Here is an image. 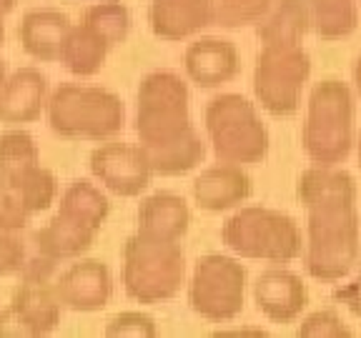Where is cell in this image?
Returning a JSON list of instances; mask_svg holds the SVG:
<instances>
[{
  "instance_id": "obj_8",
  "label": "cell",
  "mask_w": 361,
  "mask_h": 338,
  "mask_svg": "<svg viewBox=\"0 0 361 338\" xmlns=\"http://www.w3.org/2000/svg\"><path fill=\"white\" fill-rule=\"evenodd\" d=\"M203 125L216 161L256 165L269 156L271 135L256 103L241 93H221L206 103Z\"/></svg>"
},
{
  "instance_id": "obj_24",
  "label": "cell",
  "mask_w": 361,
  "mask_h": 338,
  "mask_svg": "<svg viewBox=\"0 0 361 338\" xmlns=\"http://www.w3.org/2000/svg\"><path fill=\"white\" fill-rule=\"evenodd\" d=\"M108 53H111V48L106 45V40L93 33L88 25L78 23V25H73L71 33H68V40L61 53V63L71 75L93 78V75L101 73V68L106 65Z\"/></svg>"
},
{
  "instance_id": "obj_11",
  "label": "cell",
  "mask_w": 361,
  "mask_h": 338,
  "mask_svg": "<svg viewBox=\"0 0 361 338\" xmlns=\"http://www.w3.org/2000/svg\"><path fill=\"white\" fill-rule=\"evenodd\" d=\"M58 196V180L38 163L0 170V228L18 233L38 213L48 211Z\"/></svg>"
},
{
  "instance_id": "obj_18",
  "label": "cell",
  "mask_w": 361,
  "mask_h": 338,
  "mask_svg": "<svg viewBox=\"0 0 361 338\" xmlns=\"http://www.w3.org/2000/svg\"><path fill=\"white\" fill-rule=\"evenodd\" d=\"M148 25L166 43L193 38L216 25V0H151Z\"/></svg>"
},
{
  "instance_id": "obj_7",
  "label": "cell",
  "mask_w": 361,
  "mask_h": 338,
  "mask_svg": "<svg viewBox=\"0 0 361 338\" xmlns=\"http://www.w3.org/2000/svg\"><path fill=\"white\" fill-rule=\"evenodd\" d=\"M186 286V254L180 241L135 231L123 246V291L135 303L153 306L176 299Z\"/></svg>"
},
{
  "instance_id": "obj_25",
  "label": "cell",
  "mask_w": 361,
  "mask_h": 338,
  "mask_svg": "<svg viewBox=\"0 0 361 338\" xmlns=\"http://www.w3.org/2000/svg\"><path fill=\"white\" fill-rule=\"evenodd\" d=\"M306 6L319 40H344L359 28V0H306Z\"/></svg>"
},
{
  "instance_id": "obj_2",
  "label": "cell",
  "mask_w": 361,
  "mask_h": 338,
  "mask_svg": "<svg viewBox=\"0 0 361 338\" xmlns=\"http://www.w3.org/2000/svg\"><path fill=\"white\" fill-rule=\"evenodd\" d=\"M356 146V96L349 83L324 78L311 88L301 148L314 165H341Z\"/></svg>"
},
{
  "instance_id": "obj_21",
  "label": "cell",
  "mask_w": 361,
  "mask_h": 338,
  "mask_svg": "<svg viewBox=\"0 0 361 338\" xmlns=\"http://www.w3.org/2000/svg\"><path fill=\"white\" fill-rule=\"evenodd\" d=\"M191 228V208L183 196L173 191H158L143 198L138 206V231L146 236L180 241Z\"/></svg>"
},
{
  "instance_id": "obj_17",
  "label": "cell",
  "mask_w": 361,
  "mask_h": 338,
  "mask_svg": "<svg viewBox=\"0 0 361 338\" xmlns=\"http://www.w3.org/2000/svg\"><path fill=\"white\" fill-rule=\"evenodd\" d=\"M193 201L206 213L233 211L254 196V180L236 163H214L203 168L191 183Z\"/></svg>"
},
{
  "instance_id": "obj_13",
  "label": "cell",
  "mask_w": 361,
  "mask_h": 338,
  "mask_svg": "<svg viewBox=\"0 0 361 338\" xmlns=\"http://www.w3.org/2000/svg\"><path fill=\"white\" fill-rule=\"evenodd\" d=\"M88 163L98 186L121 198H138L146 193L156 175L141 146L121 141H103V146L90 153Z\"/></svg>"
},
{
  "instance_id": "obj_4",
  "label": "cell",
  "mask_w": 361,
  "mask_h": 338,
  "mask_svg": "<svg viewBox=\"0 0 361 338\" xmlns=\"http://www.w3.org/2000/svg\"><path fill=\"white\" fill-rule=\"evenodd\" d=\"M304 268L314 281L338 283L361 258V218L356 203L306 211Z\"/></svg>"
},
{
  "instance_id": "obj_38",
  "label": "cell",
  "mask_w": 361,
  "mask_h": 338,
  "mask_svg": "<svg viewBox=\"0 0 361 338\" xmlns=\"http://www.w3.org/2000/svg\"><path fill=\"white\" fill-rule=\"evenodd\" d=\"M359 3H361V0H359Z\"/></svg>"
},
{
  "instance_id": "obj_31",
  "label": "cell",
  "mask_w": 361,
  "mask_h": 338,
  "mask_svg": "<svg viewBox=\"0 0 361 338\" xmlns=\"http://www.w3.org/2000/svg\"><path fill=\"white\" fill-rule=\"evenodd\" d=\"M25 246L23 241L11 231L0 228V276H13L20 273L25 265Z\"/></svg>"
},
{
  "instance_id": "obj_37",
  "label": "cell",
  "mask_w": 361,
  "mask_h": 338,
  "mask_svg": "<svg viewBox=\"0 0 361 338\" xmlns=\"http://www.w3.org/2000/svg\"><path fill=\"white\" fill-rule=\"evenodd\" d=\"M356 156H359V165H361V133H359V138H356Z\"/></svg>"
},
{
  "instance_id": "obj_22",
  "label": "cell",
  "mask_w": 361,
  "mask_h": 338,
  "mask_svg": "<svg viewBox=\"0 0 361 338\" xmlns=\"http://www.w3.org/2000/svg\"><path fill=\"white\" fill-rule=\"evenodd\" d=\"M356 180L341 165H311L296 180V198L304 211L334 203H356Z\"/></svg>"
},
{
  "instance_id": "obj_23",
  "label": "cell",
  "mask_w": 361,
  "mask_h": 338,
  "mask_svg": "<svg viewBox=\"0 0 361 338\" xmlns=\"http://www.w3.org/2000/svg\"><path fill=\"white\" fill-rule=\"evenodd\" d=\"M311 30L306 0H274L264 18L256 23L261 45H304Z\"/></svg>"
},
{
  "instance_id": "obj_26",
  "label": "cell",
  "mask_w": 361,
  "mask_h": 338,
  "mask_svg": "<svg viewBox=\"0 0 361 338\" xmlns=\"http://www.w3.org/2000/svg\"><path fill=\"white\" fill-rule=\"evenodd\" d=\"M80 23L88 25L96 35H101L108 48L113 51L116 45L126 43V38L130 35L133 15L118 0H106V3H96V6L85 8Z\"/></svg>"
},
{
  "instance_id": "obj_33",
  "label": "cell",
  "mask_w": 361,
  "mask_h": 338,
  "mask_svg": "<svg viewBox=\"0 0 361 338\" xmlns=\"http://www.w3.org/2000/svg\"><path fill=\"white\" fill-rule=\"evenodd\" d=\"M216 338H241V336H248V338H266L269 333L264 331V328H219V331H214Z\"/></svg>"
},
{
  "instance_id": "obj_19",
  "label": "cell",
  "mask_w": 361,
  "mask_h": 338,
  "mask_svg": "<svg viewBox=\"0 0 361 338\" xmlns=\"http://www.w3.org/2000/svg\"><path fill=\"white\" fill-rule=\"evenodd\" d=\"M48 78L38 68L25 65L0 85V123H35L48 106Z\"/></svg>"
},
{
  "instance_id": "obj_5",
  "label": "cell",
  "mask_w": 361,
  "mask_h": 338,
  "mask_svg": "<svg viewBox=\"0 0 361 338\" xmlns=\"http://www.w3.org/2000/svg\"><path fill=\"white\" fill-rule=\"evenodd\" d=\"M45 118L66 141H113L126 125V106L113 90L85 83H61L45 106Z\"/></svg>"
},
{
  "instance_id": "obj_29",
  "label": "cell",
  "mask_w": 361,
  "mask_h": 338,
  "mask_svg": "<svg viewBox=\"0 0 361 338\" xmlns=\"http://www.w3.org/2000/svg\"><path fill=\"white\" fill-rule=\"evenodd\" d=\"M299 338H351L354 331L341 321V315L331 308H322L301 318L296 328Z\"/></svg>"
},
{
  "instance_id": "obj_28",
  "label": "cell",
  "mask_w": 361,
  "mask_h": 338,
  "mask_svg": "<svg viewBox=\"0 0 361 338\" xmlns=\"http://www.w3.org/2000/svg\"><path fill=\"white\" fill-rule=\"evenodd\" d=\"M274 0H216V25L246 28L256 25L269 13Z\"/></svg>"
},
{
  "instance_id": "obj_30",
  "label": "cell",
  "mask_w": 361,
  "mask_h": 338,
  "mask_svg": "<svg viewBox=\"0 0 361 338\" xmlns=\"http://www.w3.org/2000/svg\"><path fill=\"white\" fill-rule=\"evenodd\" d=\"M106 336L108 338H156L158 328L153 315L143 313V311H123L116 313L111 321L106 323Z\"/></svg>"
},
{
  "instance_id": "obj_32",
  "label": "cell",
  "mask_w": 361,
  "mask_h": 338,
  "mask_svg": "<svg viewBox=\"0 0 361 338\" xmlns=\"http://www.w3.org/2000/svg\"><path fill=\"white\" fill-rule=\"evenodd\" d=\"M334 301H338L351 315L361 318V263H359V273L349 283H344V286H338L334 291Z\"/></svg>"
},
{
  "instance_id": "obj_36",
  "label": "cell",
  "mask_w": 361,
  "mask_h": 338,
  "mask_svg": "<svg viewBox=\"0 0 361 338\" xmlns=\"http://www.w3.org/2000/svg\"><path fill=\"white\" fill-rule=\"evenodd\" d=\"M3 38H6V15H0V45H3Z\"/></svg>"
},
{
  "instance_id": "obj_35",
  "label": "cell",
  "mask_w": 361,
  "mask_h": 338,
  "mask_svg": "<svg viewBox=\"0 0 361 338\" xmlns=\"http://www.w3.org/2000/svg\"><path fill=\"white\" fill-rule=\"evenodd\" d=\"M8 78V68H6V61H0V85L6 83Z\"/></svg>"
},
{
  "instance_id": "obj_27",
  "label": "cell",
  "mask_w": 361,
  "mask_h": 338,
  "mask_svg": "<svg viewBox=\"0 0 361 338\" xmlns=\"http://www.w3.org/2000/svg\"><path fill=\"white\" fill-rule=\"evenodd\" d=\"M40 148L28 130L11 128L0 133V170L20 168V165L38 163Z\"/></svg>"
},
{
  "instance_id": "obj_15",
  "label": "cell",
  "mask_w": 361,
  "mask_h": 338,
  "mask_svg": "<svg viewBox=\"0 0 361 338\" xmlns=\"http://www.w3.org/2000/svg\"><path fill=\"white\" fill-rule=\"evenodd\" d=\"M53 291L63 308L78 311V313H96L106 308L113 299L111 268L98 258H75L53 281Z\"/></svg>"
},
{
  "instance_id": "obj_9",
  "label": "cell",
  "mask_w": 361,
  "mask_h": 338,
  "mask_svg": "<svg viewBox=\"0 0 361 338\" xmlns=\"http://www.w3.org/2000/svg\"><path fill=\"white\" fill-rule=\"evenodd\" d=\"M311 80V56L304 45H261L254 65L256 103L274 118L299 111Z\"/></svg>"
},
{
  "instance_id": "obj_1",
  "label": "cell",
  "mask_w": 361,
  "mask_h": 338,
  "mask_svg": "<svg viewBox=\"0 0 361 338\" xmlns=\"http://www.w3.org/2000/svg\"><path fill=\"white\" fill-rule=\"evenodd\" d=\"M135 135L151 168L161 178L196 170L206 158V143L193 128L188 83L173 70H153L138 85Z\"/></svg>"
},
{
  "instance_id": "obj_3",
  "label": "cell",
  "mask_w": 361,
  "mask_h": 338,
  "mask_svg": "<svg viewBox=\"0 0 361 338\" xmlns=\"http://www.w3.org/2000/svg\"><path fill=\"white\" fill-rule=\"evenodd\" d=\"M111 213V201L93 180L78 178L63 191L58 213L35 231V251L45 258L63 263L75 261L96 243Z\"/></svg>"
},
{
  "instance_id": "obj_20",
  "label": "cell",
  "mask_w": 361,
  "mask_h": 338,
  "mask_svg": "<svg viewBox=\"0 0 361 338\" xmlns=\"http://www.w3.org/2000/svg\"><path fill=\"white\" fill-rule=\"evenodd\" d=\"M73 23L66 13L56 8H33L23 15L18 25V40H20L25 56L38 63H58L61 61L63 45Z\"/></svg>"
},
{
  "instance_id": "obj_12",
  "label": "cell",
  "mask_w": 361,
  "mask_h": 338,
  "mask_svg": "<svg viewBox=\"0 0 361 338\" xmlns=\"http://www.w3.org/2000/svg\"><path fill=\"white\" fill-rule=\"evenodd\" d=\"M63 306L51 281H23L11 306L0 311V338L51 336L61 323Z\"/></svg>"
},
{
  "instance_id": "obj_10",
  "label": "cell",
  "mask_w": 361,
  "mask_h": 338,
  "mask_svg": "<svg viewBox=\"0 0 361 338\" xmlns=\"http://www.w3.org/2000/svg\"><path fill=\"white\" fill-rule=\"evenodd\" d=\"M246 303V268L238 258L206 254L193 263L188 281V306L203 321L228 323Z\"/></svg>"
},
{
  "instance_id": "obj_16",
  "label": "cell",
  "mask_w": 361,
  "mask_h": 338,
  "mask_svg": "<svg viewBox=\"0 0 361 338\" xmlns=\"http://www.w3.org/2000/svg\"><path fill=\"white\" fill-rule=\"evenodd\" d=\"M183 70L193 85L203 90H214L236 78L241 70V58L231 40L201 35L186 45Z\"/></svg>"
},
{
  "instance_id": "obj_34",
  "label": "cell",
  "mask_w": 361,
  "mask_h": 338,
  "mask_svg": "<svg viewBox=\"0 0 361 338\" xmlns=\"http://www.w3.org/2000/svg\"><path fill=\"white\" fill-rule=\"evenodd\" d=\"M351 75H354V90H356V93H359V98H361V56L356 58L354 70H351Z\"/></svg>"
},
{
  "instance_id": "obj_14",
  "label": "cell",
  "mask_w": 361,
  "mask_h": 338,
  "mask_svg": "<svg viewBox=\"0 0 361 338\" xmlns=\"http://www.w3.org/2000/svg\"><path fill=\"white\" fill-rule=\"evenodd\" d=\"M254 303L271 323H296L309 306V288L299 273L283 263L261 270L254 281Z\"/></svg>"
},
{
  "instance_id": "obj_6",
  "label": "cell",
  "mask_w": 361,
  "mask_h": 338,
  "mask_svg": "<svg viewBox=\"0 0 361 338\" xmlns=\"http://www.w3.org/2000/svg\"><path fill=\"white\" fill-rule=\"evenodd\" d=\"M221 241L246 261L286 265L304 254V233L296 218L269 206H238L221 225Z\"/></svg>"
}]
</instances>
